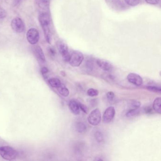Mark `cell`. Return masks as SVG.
<instances>
[{
    "label": "cell",
    "mask_w": 161,
    "mask_h": 161,
    "mask_svg": "<svg viewBox=\"0 0 161 161\" xmlns=\"http://www.w3.org/2000/svg\"><path fill=\"white\" fill-rule=\"evenodd\" d=\"M48 72V69L47 68L43 67V68H42V69H41V72H42L43 74H47Z\"/></svg>",
    "instance_id": "28"
},
{
    "label": "cell",
    "mask_w": 161,
    "mask_h": 161,
    "mask_svg": "<svg viewBox=\"0 0 161 161\" xmlns=\"http://www.w3.org/2000/svg\"><path fill=\"white\" fill-rule=\"evenodd\" d=\"M106 97L109 101H113L114 98V93L112 91H109L106 94Z\"/></svg>",
    "instance_id": "23"
},
{
    "label": "cell",
    "mask_w": 161,
    "mask_h": 161,
    "mask_svg": "<svg viewBox=\"0 0 161 161\" xmlns=\"http://www.w3.org/2000/svg\"><path fill=\"white\" fill-rule=\"evenodd\" d=\"M57 90L60 95L64 97H67L69 95V91L68 89L62 84L57 88Z\"/></svg>",
    "instance_id": "17"
},
{
    "label": "cell",
    "mask_w": 161,
    "mask_h": 161,
    "mask_svg": "<svg viewBox=\"0 0 161 161\" xmlns=\"http://www.w3.org/2000/svg\"><path fill=\"white\" fill-rule=\"evenodd\" d=\"M152 112V109L151 107H146V108H145V112H146V113H148V114H150V113H151V112Z\"/></svg>",
    "instance_id": "30"
},
{
    "label": "cell",
    "mask_w": 161,
    "mask_h": 161,
    "mask_svg": "<svg viewBox=\"0 0 161 161\" xmlns=\"http://www.w3.org/2000/svg\"><path fill=\"white\" fill-rule=\"evenodd\" d=\"M84 59V57L81 52L78 51H74L70 54L69 63L72 67H77L80 65Z\"/></svg>",
    "instance_id": "3"
},
{
    "label": "cell",
    "mask_w": 161,
    "mask_h": 161,
    "mask_svg": "<svg viewBox=\"0 0 161 161\" xmlns=\"http://www.w3.org/2000/svg\"><path fill=\"white\" fill-rule=\"evenodd\" d=\"M49 53H50V54L52 55H54L55 53V51L52 48H49Z\"/></svg>",
    "instance_id": "29"
},
{
    "label": "cell",
    "mask_w": 161,
    "mask_h": 161,
    "mask_svg": "<svg viewBox=\"0 0 161 161\" xmlns=\"http://www.w3.org/2000/svg\"><path fill=\"white\" fill-rule=\"evenodd\" d=\"M146 88L149 91L154 92V93H160L161 92V88L158 86H148L146 87Z\"/></svg>",
    "instance_id": "19"
},
{
    "label": "cell",
    "mask_w": 161,
    "mask_h": 161,
    "mask_svg": "<svg viewBox=\"0 0 161 161\" xmlns=\"http://www.w3.org/2000/svg\"><path fill=\"white\" fill-rule=\"evenodd\" d=\"M34 53L36 57L39 61L42 62H45L46 61V58L43 50L39 46L36 47L34 49Z\"/></svg>",
    "instance_id": "12"
},
{
    "label": "cell",
    "mask_w": 161,
    "mask_h": 161,
    "mask_svg": "<svg viewBox=\"0 0 161 161\" xmlns=\"http://www.w3.org/2000/svg\"><path fill=\"white\" fill-rule=\"evenodd\" d=\"M130 107L131 109H136V108H139L141 106V103L139 101L136 100H131L130 103Z\"/></svg>",
    "instance_id": "18"
},
{
    "label": "cell",
    "mask_w": 161,
    "mask_h": 161,
    "mask_svg": "<svg viewBox=\"0 0 161 161\" xmlns=\"http://www.w3.org/2000/svg\"><path fill=\"white\" fill-rule=\"evenodd\" d=\"M145 1L148 4L155 5L159 3L160 0H145Z\"/></svg>",
    "instance_id": "26"
},
{
    "label": "cell",
    "mask_w": 161,
    "mask_h": 161,
    "mask_svg": "<svg viewBox=\"0 0 161 161\" xmlns=\"http://www.w3.org/2000/svg\"><path fill=\"white\" fill-rule=\"evenodd\" d=\"M27 39L30 44L35 45L39 41V32L35 28L30 29L27 33Z\"/></svg>",
    "instance_id": "7"
},
{
    "label": "cell",
    "mask_w": 161,
    "mask_h": 161,
    "mask_svg": "<svg viewBox=\"0 0 161 161\" xmlns=\"http://www.w3.org/2000/svg\"><path fill=\"white\" fill-rule=\"evenodd\" d=\"M38 1L45 3H49V0H38Z\"/></svg>",
    "instance_id": "32"
},
{
    "label": "cell",
    "mask_w": 161,
    "mask_h": 161,
    "mask_svg": "<svg viewBox=\"0 0 161 161\" xmlns=\"http://www.w3.org/2000/svg\"><path fill=\"white\" fill-rule=\"evenodd\" d=\"M76 131L80 133H83L86 130V125L82 122H77L75 125Z\"/></svg>",
    "instance_id": "14"
},
{
    "label": "cell",
    "mask_w": 161,
    "mask_h": 161,
    "mask_svg": "<svg viewBox=\"0 0 161 161\" xmlns=\"http://www.w3.org/2000/svg\"><path fill=\"white\" fill-rule=\"evenodd\" d=\"M0 155L5 160L11 161L16 158L18 152L12 147L3 146L0 147Z\"/></svg>",
    "instance_id": "2"
},
{
    "label": "cell",
    "mask_w": 161,
    "mask_h": 161,
    "mask_svg": "<svg viewBox=\"0 0 161 161\" xmlns=\"http://www.w3.org/2000/svg\"><path fill=\"white\" fill-rule=\"evenodd\" d=\"M57 47L64 61L69 62L70 57V53L69 52L67 45L63 41H59L57 43Z\"/></svg>",
    "instance_id": "5"
},
{
    "label": "cell",
    "mask_w": 161,
    "mask_h": 161,
    "mask_svg": "<svg viewBox=\"0 0 161 161\" xmlns=\"http://www.w3.org/2000/svg\"><path fill=\"white\" fill-rule=\"evenodd\" d=\"M101 120V114L99 109L97 108L93 110L87 117L88 123L92 126L98 125Z\"/></svg>",
    "instance_id": "4"
},
{
    "label": "cell",
    "mask_w": 161,
    "mask_h": 161,
    "mask_svg": "<svg viewBox=\"0 0 161 161\" xmlns=\"http://www.w3.org/2000/svg\"><path fill=\"white\" fill-rule=\"evenodd\" d=\"M125 2L129 6H135L140 3V0H125Z\"/></svg>",
    "instance_id": "22"
},
{
    "label": "cell",
    "mask_w": 161,
    "mask_h": 161,
    "mask_svg": "<svg viewBox=\"0 0 161 161\" xmlns=\"http://www.w3.org/2000/svg\"><path fill=\"white\" fill-rule=\"evenodd\" d=\"M38 19L41 27L44 31L46 40L48 44H50L52 41L50 16L47 12H43L39 15Z\"/></svg>",
    "instance_id": "1"
},
{
    "label": "cell",
    "mask_w": 161,
    "mask_h": 161,
    "mask_svg": "<svg viewBox=\"0 0 161 161\" xmlns=\"http://www.w3.org/2000/svg\"><path fill=\"white\" fill-rule=\"evenodd\" d=\"M21 1H22V0H15L14 4L15 6H17V5H19Z\"/></svg>",
    "instance_id": "31"
},
{
    "label": "cell",
    "mask_w": 161,
    "mask_h": 161,
    "mask_svg": "<svg viewBox=\"0 0 161 161\" xmlns=\"http://www.w3.org/2000/svg\"><path fill=\"white\" fill-rule=\"evenodd\" d=\"M140 112V110L139 108H136V109H131L126 113V115L128 118L134 117L138 115Z\"/></svg>",
    "instance_id": "16"
},
{
    "label": "cell",
    "mask_w": 161,
    "mask_h": 161,
    "mask_svg": "<svg viewBox=\"0 0 161 161\" xmlns=\"http://www.w3.org/2000/svg\"><path fill=\"white\" fill-rule=\"evenodd\" d=\"M6 16H7L6 11L2 7H0V19L5 18Z\"/></svg>",
    "instance_id": "24"
},
{
    "label": "cell",
    "mask_w": 161,
    "mask_h": 161,
    "mask_svg": "<svg viewBox=\"0 0 161 161\" xmlns=\"http://www.w3.org/2000/svg\"><path fill=\"white\" fill-rule=\"evenodd\" d=\"M69 107L71 112L75 115H78L80 112V102L75 99H72L69 103Z\"/></svg>",
    "instance_id": "10"
},
{
    "label": "cell",
    "mask_w": 161,
    "mask_h": 161,
    "mask_svg": "<svg viewBox=\"0 0 161 161\" xmlns=\"http://www.w3.org/2000/svg\"><path fill=\"white\" fill-rule=\"evenodd\" d=\"M115 114V110L113 106H110L104 111L103 114V121L105 123H109L113 120Z\"/></svg>",
    "instance_id": "8"
},
{
    "label": "cell",
    "mask_w": 161,
    "mask_h": 161,
    "mask_svg": "<svg viewBox=\"0 0 161 161\" xmlns=\"http://www.w3.org/2000/svg\"><path fill=\"white\" fill-rule=\"evenodd\" d=\"M95 137L97 142H99V143L102 142L103 139V136L102 133L101 132L99 131H97L95 133Z\"/></svg>",
    "instance_id": "21"
},
{
    "label": "cell",
    "mask_w": 161,
    "mask_h": 161,
    "mask_svg": "<svg viewBox=\"0 0 161 161\" xmlns=\"http://www.w3.org/2000/svg\"><path fill=\"white\" fill-rule=\"evenodd\" d=\"M80 110H82L84 113L87 114V108L85 105H84L83 104H82L80 103Z\"/></svg>",
    "instance_id": "27"
},
{
    "label": "cell",
    "mask_w": 161,
    "mask_h": 161,
    "mask_svg": "<svg viewBox=\"0 0 161 161\" xmlns=\"http://www.w3.org/2000/svg\"><path fill=\"white\" fill-rule=\"evenodd\" d=\"M12 29L18 33H21L24 31L25 29V24L22 19L17 17L14 19L11 22Z\"/></svg>",
    "instance_id": "6"
},
{
    "label": "cell",
    "mask_w": 161,
    "mask_h": 161,
    "mask_svg": "<svg viewBox=\"0 0 161 161\" xmlns=\"http://www.w3.org/2000/svg\"><path fill=\"white\" fill-rule=\"evenodd\" d=\"M86 66L88 70H90V71L93 70L94 64L91 61H88L86 62Z\"/></svg>",
    "instance_id": "25"
},
{
    "label": "cell",
    "mask_w": 161,
    "mask_h": 161,
    "mask_svg": "<svg viewBox=\"0 0 161 161\" xmlns=\"http://www.w3.org/2000/svg\"><path fill=\"white\" fill-rule=\"evenodd\" d=\"M87 94L89 97H97L98 95L99 92L97 89L94 88H90L87 91Z\"/></svg>",
    "instance_id": "20"
},
{
    "label": "cell",
    "mask_w": 161,
    "mask_h": 161,
    "mask_svg": "<svg viewBox=\"0 0 161 161\" xmlns=\"http://www.w3.org/2000/svg\"><path fill=\"white\" fill-rule=\"evenodd\" d=\"M48 83L51 86L54 88H58L62 85L61 81L57 78H52L48 80Z\"/></svg>",
    "instance_id": "15"
},
{
    "label": "cell",
    "mask_w": 161,
    "mask_h": 161,
    "mask_svg": "<svg viewBox=\"0 0 161 161\" xmlns=\"http://www.w3.org/2000/svg\"><path fill=\"white\" fill-rule=\"evenodd\" d=\"M127 80L132 84L139 86L142 85L143 80L141 76L134 73H130L127 76Z\"/></svg>",
    "instance_id": "9"
},
{
    "label": "cell",
    "mask_w": 161,
    "mask_h": 161,
    "mask_svg": "<svg viewBox=\"0 0 161 161\" xmlns=\"http://www.w3.org/2000/svg\"><path fill=\"white\" fill-rule=\"evenodd\" d=\"M153 108L156 113L161 114V98L160 97L156 98L153 101Z\"/></svg>",
    "instance_id": "13"
},
{
    "label": "cell",
    "mask_w": 161,
    "mask_h": 161,
    "mask_svg": "<svg viewBox=\"0 0 161 161\" xmlns=\"http://www.w3.org/2000/svg\"><path fill=\"white\" fill-rule=\"evenodd\" d=\"M97 64L99 68L104 71H110L113 69L112 64L108 61L103 59H97Z\"/></svg>",
    "instance_id": "11"
}]
</instances>
